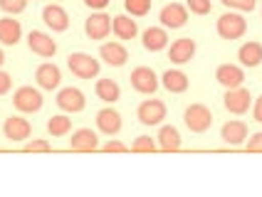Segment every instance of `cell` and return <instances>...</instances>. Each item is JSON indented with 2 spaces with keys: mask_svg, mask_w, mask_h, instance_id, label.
Masks as SVG:
<instances>
[{
  "mask_svg": "<svg viewBox=\"0 0 262 197\" xmlns=\"http://www.w3.org/2000/svg\"><path fill=\"white\" fill-rule=\"evenodd\" d=\"M67 67L79 79H92V77L99 74V62L92 55H87V52H74V55H70L67 57Z\"/></svg>",
  "mask_w": 262,
  "mask_h": 197,
  "instance_id": "obj_1",
  "label": "cell"
},
{
  "mask_svg": "<svg viewBox=\"0 0 262 197\" xmlns=\"http://www.w3.org/2000/svg\"><path fill=\"white\" fill-rule=\"evenodd\" d=\"M183 121H186L188 131L203 133V131H208L210 124H213V113H210V109L203 106V104H190L188 109H186V113H183Z\"/></svg>",
  "mask_w": 262,
  "mask_h": 197,
  "instance_id": "obj_2",
  "label": "cell"
},
{
  "mask_svg": "<svg viewBox=\"0 0 262 197\" xmlns=\"http://www.w3.org/2000/svg\"><path fill=\"white\" fill-rule=\"evenodd\" d=\"M245 30H248V22H245V17L237 13H225L220 15L218 20V35L223 40H240L243 35H245Z\"/></svg>",
  "mask_w": 262,
  "mask_h": 197,
  "instance_id": "obj_3",
  "label": "cell"
},
{
  "mask_svg": "<svg viewBox=\"0 0 262 197\" xmlns=\"http://www.w3.org/2000/svg\"><path fill=\"white\" fill-rule=\"evenodd\" d=\"M13 104L17 111L23 113H35L42 109V94L37 91V89H32V86H20L17 91H15L13 96Z\"/></svg>",
  "mask_w": 262,
  "mask_h": 197,
  "instance_id": "obj_4",
  "label": "cell"
},
{
  "mask_svg": "<svg viewBox=\"0 0 262 197\" xmlns=\"http://www.w3.org/2000/svg\"><path fill=\"white\" fill-rule=\"evenodd\" d=\"M136 116H139V121L144 126H156V124H161L166 118V104L159 101V98H146V101L139 104Z\"/></svg>",
  "mask_w": 262,
  "mask_h": 197,
  "instance_id": "obj_5",
  "label": "cell"
},
{
  "mask_svg": "<svg viewBox=\"0 0 262 197\" xmlns=\"http://www.w3.org/2000/svg\"><path fill=\"white\" fill-rule=\"evenodd\" d=\"M159 20L163 28L178 30L188 22V10H186V5H181V3H171V5H166V8L161 10Z\"/></svg>",
  "mask_w": 262,
  "mask_h": 197,
  "instance_id": "obj_6",
  "label": "cell"
},
{
  "mask_svg": "<svg viewBox=\"0 0 262 197\" xmlns=\"http://www.w3.org/2000/svg\"><path fill=\"white\" fill-rule=\"evenodd\" d=\"M131 86L136 91H141V94H154L159 89V77L148 67H136L131 71Z\"/></svg>",
  "mask_w": 262,
  "mask_h": 197,
  "instance_id": "obj_7",
  "label": "cell"
},
{
  "mask_svg": "<svg viewBox=\"0 0 262 197\" xmlns=\"http://www.w3.org/2000/svg\"><path fill=\"white\" fill-rule=\"evenodd\" d=\"M250 101H252V96H250L248 89H243V86L228 89V94H225V98H223L225 109H228L230 113H237V116L250 111Z\"/></svg>",
  "mask_w": 262,
  "mask_h": 197,
  "instance_id": "obj_8",
  "label": "cell"
},
{
  "mask_svg": "<svg viewBox=\"0 0 262 197\" xmlns=\"http://www.w3.org/2000/svg\"><path fill=\"white\" fill-rule=\"evenodd\" d=\"M28 44H30V50L40 57H55V52H57V42L47 32H40V30H32L30 32Z\"/></svg>",
  "mask_w": 262,
  "mask_h": 197,
  "instance_id": "obj_9",
  "label": "cell"
},
{
  "mask_svg": "<svg viewBox=\"0 0 262 197\" xmlns=\"http://www.w3.org/2000/svg\"><path fill=\"white\" fill-rule=\"evenodd\" d=\"M70 148L77 151V153H92V151L99 148V138H97V133L92 128H79L70 138Z\"/></svg>",
  "mask_w": 262,
  "mask_h": 197,
  "instance_id": "obj_10",
  "label": "cell"
},
{
  "mask_svg": "<svg viewBox=\"0 0 262 197\" xmlns=\"http://www.w3.org/2000/svg\"><path fill=\"white\" fill-rule=\"evenodd\" d=\"M84 104H87V98L84 94L79 91V89H74V86H67V89H62L57 94V106L62 111H70V113H77L84 109Z\"/></svg>",
  "mask_w": 262,
  "mask_h": 197,
  "instance_id": "obj_11",
  "label": "cell"
},
{
  "mask_svg": "<svg viewBox=\"0 0 262 197\" xmlns=\"http://www.w3.org/2000/svg\"><path fill=\"white\" fill-rule=\"evenodd\" d=\"M42 20L52 32H64V30L70 28V15L59 5H47L42 10Z\"/></svg>",
  "mask_w": 262,
  "mask_h": 197,
  "instance_id": "obj_12",
  "label": "cell"
},
{
  "mask_svg": "<svg viewBox=\"0 0 262 197\" xmlns=\"http://www.w3.org/2000/svg\"><path fill=\"white\" fill-rule=\"evenodd\" d=\"M84 32H87L89 40H104L112 32V17L104 13L92 15L87 22H84Z\"/></svg>",
  "mask_w": 262,
  "mask_h": 197,
  "instance_id": "obj_13",
  "label": "cell"
},
{
  "mask_svg": "<svg viewBox=\"0 0 262 197\" xmlns=\"http://www.w3.org/2000/svg\"><path fill=\"white\" fill-rule=\"evenodd\" d=\"M3 131H5V138L8 141H25V138H30V133H32V126H30L28 118H20V116H10L8 121H5V126H3Z\"/></svg>",
  "mask_w": 262,
  "mask_h": 197,
  "instance_id": "obj_14",
  "label": "cell"
},
{
  "mask_svg": "<svg viewBox=\"0 0 262 197\" xmlns=\"http://www.w3.org/2000/svg\"><path fill=\"white\" fill-rule=\"evenodd\" d=\"M99 57L109 67H124L126 59H129V52H126V47L121 42H106L99 47Z\"/></svg>",
  "mask_w": 262,
  "mask_h": 197,
  "instance_id": "obj_15",
  "label": "cell"
},
{
  "mask_svg": "<svg viewBox=\"0 0 262 197\" xmlns=\"http://www.w3.org/2000/svg\"><path fill=\"white\" fill-rule=\"evenodd\" d=\"M215 79L225 89H237V86H243V82H245V71L240 69V67H235V64H220L218 71H215Z\"/></svg>",
  "mask_w": 262,
  "mask_h": 197,
  "instance_id": "obj_16",
  "label": "cell"
},
{
  "mask_svg": "<svg viewBox=\"0 0 262 197\" xmlns=\"http://www.w3.org/2000/svg\"><path fill=\"white\" fill-rule=\"evenodd\" d=\"M195 55V40H190V37H181V40H176L171 44V52H168V59L173 62V64H186L190 62Z\"/></svg>",
  "mask_w": 262,
  "mask_h": 197,
  "instance_id": "obj_17",
  "label": "cell"
},
{
  "mask_svg": "<svg viewBox=\"0 0 262 197\" xmlns=\"http://www.w3.org/2000/svg\"><path fill=\"white\" fill-rule=\"evenodd\" d=\"M35 79H37V84L42 86V89H57L59 82H62V74H59V67L57 64H50V62H45L37 67L35 71Z\"/></svg>",
  "mask_w": 262,
  "mask_h": 197,
  "instance_id": "obj_18",
  "label": "cell"
},
{
  "mask_svg": "<svg viewBox=\"0 0 262 197\" xmlns=\"http://www.w3.org/2000/svg\"><path fill=\"white\" fill-rule=\"evenodd\" d=\"M97 128L102 131L104 136H117L121 131V116L114 109H102L97 113Z\"/></svg>",
  "mask_w": 262,
  "mask_h": 197,
  "instance_id": "obj_19",
  "label": "cell"
},
{
  "mask_svg": "<svg viewBox=\"0 0 262 197\" xmlns=\"http://www.w3.org/2000/svg\"><path fill=\"white\" fill-rule=\"evenodd\" d=\"M220 138L228 143V145L245 143V138H248V124H243V121H228L223 126V131H220Z\"/></svg>",
  "mask_w": 262,
  "mask_h": 197,
  "instance_id": "obj_20",
  "label": "cell"
},
{
  "mask_svg": "<svg viewBox=\"0 0 262 197\" xmlns=\"http://www.w3.org/2000/svg\"><path fill=\"white\" fill-rule=\"evenodd\" d=\"M20 37H23L20 22L13 20V17H3V20H0V42L8 44V47H13V44L20 42Z\"/></svg>",
  "mask_w": 262,
  "mask_h": 197,
  "instance_id": "obj_21",
  "label": "cell"
},
{
  "mask_svg": "<svg viewBox=\"0 0 262 197\" xmlns=\"http://www.w3.org/2000/svg\"><path fill=\"white\" fill-rule=\"evenodd\" d=\"M237 59L243 67H260L262 64V44L260 42H245L237 50Z\"/></svg>",
  "mask_w": 262,
  "mask_h": 197,
  "instance_id": "obj_22",
  "label": "cell"
},
{
  "mask_svg": "<svg viewBox=\"0 0 262 197\" xmlns=\"http://www.w3.org/2000/svg\"><path fill=\"white\" fill-rule=\"evenodd\" d=\"M112 30H114V35H117L119 40H134V37L139 35L136 20H131L126 15H117L114 22H112Z\"/></svg>",
  "mask_w": 262,
  "mask_h": 197,
  "instance_id": "obj_23",
  "label": "cell"
},
{
  "mask_svg": "<svg viewBox=\"0 0 262 197\" xmlns=\"http://www.w3.org/2000/svg\"><path fill=\"white\" fill-rule=\"evenodd\" d=\"M141 42H144L148 52H159V50H163L168 44V32H166V28H148L144 32Z\"/></svg>",
  "mask_w": 262,
  "mask_h": 197,
  "instance_id": "obj_24",
  "label": "cell"
},
{
  "mask_svg": "<svg viewBox=\"0 0 262 197\" xmlns=\"http://www.w3.org/2000/svg\"><path fill=\"white\" fill-rule=\"evenodd\" d=\"M161 82H163V86H166L171 94H181V91L188 89V77L178 69H168L163 77H161Z\"/></svg>",
  "mask_w": 262,
  "mask_h": 197,
  "instance_id": "obj_25",
  "label": "cell"
},
{
  "mask_svg": "<svg viewBox=\"0 0 262 197\" xmlns=\"http://www.w3.org/2000/svg\"><path fill=\"white\" fill-rule=\"evenodd\" d=\"M159 148L161 151H166V153H173L181 148V133H178V128L173 126H163L159 131Z\"/></svg>",
  "mask_w": 262,
  "mask_h": 197,
  "instance_id": "obj_26",
  "label": "cell"
},
{
  "mask_svg": "<svg viewBox=\"0 0 262 197\" xmlns=\"http://www.w3.org/2000/svg\"><path fill=\"white\" fill-rule=\"evenodd\" d=\"M97 96L102 101H106V104H114L121 96V89H119V84L114 79H99L97 82Z\"/></svg>",
  "mask_w": 262,
  "mask_h": 197,
  "instance_id": "obj_27",
  "label": "cell"
},
{
  "mask_svg": "<svg viewBox=\"0 0 262 197\" xmlns=\"http://www.w3.org/2000/svg\"><path fill=\"white\" fill-rule=\"evenodd\" d=\"M47 131H50V136H67L70 131H72V121L67 118V116H52L50 121H47Z\"/></svg>",
  "mask_w": 262,
  "mask_h": 197,
  "instance_id": "obj_28",
  "label": "cell"
},
{
  "mask_svg": "<svg viewBox=\"0 0 262 197\" xmlns=\"http://www.w3.org/2000/svg\"><path fill=\"white\" fill-rule=\"evenodd\" d=\"M124 8H126L134 17H144V15L151 10V0H124Z\"/></svg>",
  "mask_w": 262,
  "mask_h": 197,
  "instance_id": "obj_29",
  "label": "cell"
},
{
  "mask_svg": "<svg viewBox=\"0 0 262 197\" xmlns=\"http://www.w3.org/2000/svg\"><path fill=\"white\" fill-rule=\"evenodd\" d=\"M131 151H134V153H154V151H156V143H154L151 136H139V138L134 141V145H131Z\"/></svg>",
  "mask_w": 262,
  "mask_h": 197,
  "instance_id": "obj_30",
  "label": "cell"
},
{
  "mask_svg": "<svg viewBox=\"0 0 262 197\" xmlns=\"http://www.w3.org/2000/svg\"><path fill=\"white\" fill-rule=\"evenodd\" d=\"M223 5H228V8H235V10H240V13H252L255 10V5H257V0H220Z\"/></svg>",
  "mask_w": 262,
  "mask_h": 197,
  "instance_id": "obj_31",
  "label": "cell"
},
{
  "mask_svg": "<svg viewBox=\"0 0 262 197\" xmlns=\"http://www.w3.org/2000/svg\"><path fill=\"white\" fill-rule=\"evenodd\" d=\"M25 5H28V0H0V10H5L8 15L23 13Z\"/></svg>",
  "mask_w": 262,
  "mask_h": 197,
  "instance_id": "obj_32",
  "label": "cell"
},
{
  "mask_svg": "<svg viewBox=\"0 0 262 197\" xmlns=\"http://www.w3.org/2000/svg\"><path fill=\"white\" fill-rule=\"evenodd\" d=\"M210 0H188V10L195 15H208L210 13Z\"/></svg>",
  "mask_w": 262,
  "mask_h": 197,
  "instance_id": "obj_33",
  "label": "cell"
},
{
  "mask_svg": "<svg viewBox=\"0 0 262 197\" xmlns=\"http://www.w3.org/2000/svg\"><path fill=\"white\" fill-rule=\"evenodd\" d=\"M25 151H28V153H47V151H50V143L47 141H30V143H25Z\"/></svg>",
  "mask_w": 262,
  "mask_h": 197,
  "instance_id": "obj_34",
  "label": "cell"
},
{
  "mask_svg": "<svg viewBox=\"0 0 262 197\" xmlns=\"http://www.w3.org/2000/svg\"><path fill=\"white\" fill-rule=\"evenodd\" d=\"M104 151H106V153H124V151H129V148L121 141H106L104 143Z\"/></svg>",
  "mask_w": 262,
  "mask_h": 197,
  "instance_id": "obj_35",
  "label": "cell"
},
{
  "mask_svg": "<svg viewBox=\"0 0 262 197\" xmlns=\"http://www.w3.org/2000/svg\"><path fill=\"white\" fill-rule=\"evenodd\" d=\"M248 151H250V153H262V131H260V133H255V136L250 138Z\"/></svg>",
  "mask_w": 262,
  "mask_h": 197,
  "instance_id": "obj_36",
  "label": "cell"
},
{
  "mask_svg": "<svg viewBox=\"0 0 262 197\" xmlns=\"http://www.w3.org/2000/svg\"><path fill=\"white\" fill-rule=\"evenodd\" d=\"M10 86H13V77H10V74H5V71H0V96H3V94H8V91H10Z\"/></svg>",
  "mask_w": 262,
  "mask_h": 197,
  "instance_id": "obj_37",
  "label": "cell"
},
{
  "mask_svg": "<svg viewBox=\"0 0 262 197\" xmlns=\"http://www.w3.org/2000/svg\"><path fill=\"white\" fill-rule=\"evenodd\" d=\"M84 5H87V8H92V10H102V8H106V5H109V0H84Z\"/></svg>",
  "mask_w": 262,
  "mask_h": 197,
  "instance_id": "obj_38",
  "label": "cell"
},
{
  "mask_svg": "<svg viewBox=\"0 0 262 197\" xmlns=\"http://www.w3.org/2000/svg\"><path fill=\"white\" fill-rule=\"evenodd\" d=\"M252 116H255V121H260L262 124V96L255 101V106H252Z\"/></svg>",
  "mask_w": 262,
  "mask_h": 197,
  "instance_id": "obj_39",
  "label": "cell"
},
{
  "mask_svg": "<svg viewBox=\"0 0 262 197\" xmlns=\"http://www.w3.org/2000/svg\"><path fill=\"white\" fill-rule=\"evenodd\" d=\"M5 64V55H3V50H0V67Z\"/></svg>",
  "mask_w": 262,
  "mask_h": 197,
  "instance_id": "obj_40",
  "label": "cell"
}]
</instances>
